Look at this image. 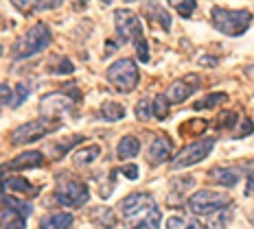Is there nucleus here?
Instances as JSON below:
<instances>
[{
  "label": "nucleus",
  "instance_id": "1",
  "mask_svg": "<svg viewBox=\"0 0 254 229\" xmlns=\"http://www.w3.org/2000/svg\"><path fill=\"white\" fill-rule=\"evenodd\" d=\"M123 212L129 229H160L162 214L158 210L156 201L145 192H134L121 201Z\"/></svg>",
  "mask_w": 254,
  "mask_h": 229
},
{
  "label": "nucleus",
  "instance_id": "2",
  "mask_svg": "<svg viewBox=\"0 0 254 229\" xmlns=\"http://www.w3.org/2000/svg\"><path fill=\"white\" fill-rule=\"evenodd\" d=\"M53 40V33L49 31V26L44 22H38L35 26H31L24 35H20L11 46V57L13 59H29V57L38 55V52L49 48Z\"/></svg>",
  "mask_w": 254,
  "mask_h": 229
},
{
  "label": "nucleus",
  "instance_id": "3",
  "mask_svg": "<svg viewBox=\"0 0 254 229\" xmlns=\"http://www.w3.org/2000/svg\"><path fill=\"white\" fill-rule=\"evenodd\" d=\"M210 20H213V26L219 31V33L230 35V37H239L250 29L252 13L248 11V9L230 11V9H224V7H213Z\"/></svg>",
  "mask_w": 254,
  "mask_h": 229
},
{
  "label": "nucleus",
  "instance_id": "4",
  "mask_svg": "<svg viewBox=\"0 0 254 229\" xmlns=\"http://www.w3.org/2000/svg\"><path fill=\"white\" fill-rule=\"evenodd\" d=\"M108 81L112 83L114 90H119V92H123V94L134 92L136 85L140 81V72H138L136 61L129 59V57L114 61L112 66L108 68Z\"/></svg>",
  "mask_w": 254,
  "mask_h": 229
},
{
  "label": "nucleus",
  "instance_id": "5",
  "mask_svg": "<svg viewBox=\"0 0 254 229\" xmlns=\"http://www.w3.org/2000/svg\"><path fill=\"white\" fill-rule=\"evenodd\" d=\"M187 205H189L190 214L208 216V214H217V212L226 210L230 205V196L224 192H217V190H197L195 194L189 196Z\"/></svg>",
  "mask_w": 254,
  "mask_h": 229
},
{
  "label": "nucleus",
  "instance_id": "6",
  "mask_svg": "<svg viewBox=\"0 0 254 229\" xmlns=\"http://www.w3.org/2000/svg\"><path fill=\"white\" fill-rule=\"evenodd\" d=\"M213 148H215V137H202V140L190 142V144H187L180 153H176V157L171 159V168L182 170V168L195 166V164L204 162V159L213 153Z\"/></svg>",
  "mask_w": 254,
  "mask_h": 229
},
{
  "label": "nucleus",
  "instance_id": "7",
  "mask_svg": "<svg viewBox=\"0 0 254 229\" xmlns=\"http://www.w3.org/2000/svg\"><path fill=\"white\" fill-rule=\"evenodd\" d=\"M2 212H0V229H26V218L31 214V205L15 196H2Z\"/></svg>",
  "mask_w": 254,
  "mask_h": 229
},
{
  "label": "nucleus",
  "instance_id": "8",
  "mask_svg": "<svg viewBox=\"0 0 254 229\" xmlns=\"http://www.w3.org/2000/svg\"><path fill=\"white\" fill-rule=\"evenodd\" d=\"M60 127L57 120H51V118H38V120H31V122H24L20 125L18 129H13L11 133V144H31V142H38L40 137L49 136L51 131H55Z\"/></svg>",
  "mask_w": 254,
  "mask_h": 229
},
{
  "label": "nucleus",
  "instance_id": "9",
  "mask_svg": "<svg viewBox=\"0 0 254 229\" xmlns=\"http://www.w3.org/2000/svg\"><path fill=\"white\" fill-rule=\"evenodd\" d=\"M55 199L60 201L62 205H66V207H81V205L88 203L90 190H88V185L83 183V181L68 177V179H62L60 183H57Z\"/></svg>",
  "mask_w": 254,
  "mask_h": 229
},
{
  "label": "nucleus",
  "instance_id": "10",
  "mask_svg": "<svg viewBox=\"0 0 254 229\" xmlns=\"http://www.w3.org/2000/svg\"><path fill=\"white\" fill-rule=\"evenodd\" d=\"M114 26H116V33H119L121 42H136L140 37H145L142 35L140 20L129 9H119L114 13Z\"/></svg>",
  "mask_w": 254,
  "mask_h": 229
},
{
  "label": "nucleus",
  "instance_id": "11",
  "mask_svg": "<svg viewBox=\"0 0 254 229\" xmlns=\"http://www.w3.org/2000/svg\"><path fill=\"white\" fill-rule=\"evenodd\" d=\"M77 100L70 98L66 92H53V94H46V96H42V103H40V114L44 116V118H51L55 120L57 116L62 114V111H68L72 109V105H75Z\"/></svg>",
  "mask_w": 254,
  "mask_h": 229
},
{
  "label": "nucleus",
  "instance_id": "12",
  "mask_svg": "<svg viewBox=\"0 0 254 229\" xmlns=\"http://www.w3.org/2000/svg\"><path fill=\"white\" fill-rule=\"evenodd\" d=\"M199 77L197 74H187V77L178 79L169 85L165 96L169 98V103H184L190 94H195V90H199Z\"/></svg>",
  "mask_w": 254,
  "mask_h": 229
},
{
  "label": "nucleus",
  "instance_id": "13",
  "mask_svg": "<svg viewBox=\"0 0 254 229\" xmlns=\"http://www.w3.org/2000/svg\"><path fill=\"white\" fill-rule=\"evenodd\" d=\"M173 155V142L169 140L167 136H156L149 144V151H147V162L151 166H160V164L169 162Z\"/></svg>",
  "mask_w": 254,
  "mask_h": 229
},
{
  "label": "nucleus",
  "instance_id": "14",
  "mask_svg": "<svg viewBox=\"0 0 254 229\" xmlns=\"http://www.w3.org/2000/svg\"><path fill=\"white\" fill-rule=\"evenodd\" d=\"M44 162H46L44 153H40V151H24V153H20L18 157L9 159V162L4 164V170H31V168L44 166Z\"/></svg>",
  "mask_w": 254,
  "mask_h": 229
},
{
  "label": "nucleus",
  "instance_id": "15",
  "mask_svg": "<svg viewBox=\"0 0 254 229\" xmlns=\"http://www.w3.org/2000/svg\"><path fill=\"white\" fill-rule=\"evenodd\" d=\"M40 192V188H35L31 181H26L24 177H18V175H13V177H7L4 179V194L7 196H15V199H22V196H35Z\"/></svg>",
  "mask_w": 254,
  "mask_h": 229
},
{
  "label": "nucleus",
  "instance_id": "16",
  "mask_svg": "<svg viewBox=\"0 0 254 229\" xmlns=\"http://www.w3.org/2000/svg\"><path fill=\"white\" fill-rule=\"evenodd\" d=\"M75 218L68 212H55V214H49L40 221V229H70Z\"/></svg>",
  "mask_w": 254,
  "mask_h": 229
},
{
  "label": "nucleus",
  "instance_id": "17",
  "mask_svg": "<svg viewBox=\"0 0 254 229\" xmlns=\"http://www.w3.org/2000/svg\"><path fill=\"white\" fill-rule=\"evenodd\" d=\"M138 153H140V140L136 136H125L116 146L119 159H134Z\"/></svg>",
  "mask_w": 254,
  "mask_h": 229
},
{
  "label": "nucleus",
  "instance_id": "18",
  "mask_svg": "<svg viewBox=\"0 0 254 229\" xmlns=\"http://www.w3.org/2000/svg\"><path fill=\"white\" fill-rule=\"evenodd\" d=\"M99 155H101V146H99V144H90L86 148H79V151L72 153V162H75V166L83 168V166H90V164H92Z\"/></svg>",
  "mask_w": 254,
  "mask_h": 229
},
{
  "label": "nucleus",
  "instance_id": "19",
  "mask_svg": "<svg viewBox=\"0 0 254 229\" xmlns=\"http://www.w3.org/2000/svg\"><path fill=\"white\" fill-rule=\"evenodd\" d=\"M99 116L105 120V122H119L125 118V107L121 103H114V100H105L99 109Z\"/></svg>",
  "mask_w": 254,
  "mask_h": 229
},
{
  "label": "nucleus",
  "instance_id": "20",
  "mask_svg": "<svg viewBox=\"0 0 254 229\" xmlns=\"http://www.w3.org/2000/svg\"><path fill=\"white\" fill-rule=\"evenodd\" d=\"M210 179L217 181L219 185H224V188H232L239 181V173L235 168H213L210 170Z\"/></svg>",
  "mask_w": 254,
  "mask_h": 229
},
{
  "label": "nucleus",
  "instance_id": "21",
  "mask_svg": "<svg viewBox=\"0 0 254 229\" xmlns=\"http://www.w3.org/2000/svg\"><path fill=\"white\" fill-rule=\"evenodd\" d=\"M145 11H149L147 15H149L151 20H156L158 24L162 26L165 31L171 29V15L167 13V9L162 7V4H156V2H149V4H145Z\"/></svg>",
  "mask_w": 254,
  "mask_h": 229
},
{
  "label": "nucleus",
  "instance_id": "22",
  "mask_svg": "<svg viewBox=\"0 0 254 229\" xmlns=\"http://www.w3.org/2000/svg\"><path fill=\"white\" fill-rule=\"evenodd\" d=\"M224 100H228V94L215 92V94H208V96H204L202 100H197V103L193 105V109H197V111H202V109H215L217 105H221Z\"/></svg>",
  "mask_w": 254,
  "mask_h": 229
},
{
  "label": "nucleus",
  "instance_id": "23",
  "mask_svg": "<svg viewBox=\"0 0 254 229\" xmlns=\"http://www.w3.org/2000/svg\"><path fill=\"white\" fill-rule=\"evenodd\" d=\"M92 218H94V221H97L101 227H105V229L116 227V216H114V212L110 210V207H99V210H94V212H92Z\"/></svg>",
  "mask_w": 254,
  "mask_h": 229
},
{
  "label": "nucleus",
  "instance_id": "24",
  "mask_svg": "<svg viewBox=\"0 0 254 229\" xmlns=\"http://www.w3.org/2000/svg\"><path fill=\"white\" fill-rule=\"evenodd\" d=\"M167 229H204L197 221L193 218H184V216H171L167 221Z\"/></svg>",
  "mask_w": 254,
  "mask_h": 229
},
{
  "label": "nucleus",
  "instance_id": "25",
  "mask_svg": "<svg viewBox=\"0 0 254 229\" xmlns=\"http://www.w3.org/2000/svg\"><path fill=\"white\" fill-rule=\"evenodd\" d=\"M13 7L22 9V11H26V15H31L35 11H46V9L60 7V2H13Z\"/></svg>",
  "mask_w": 254,
  "mask_h": 229
},
{
  "label": "nucleus",
  "instance_id": "26",
  "mask_svg": "<svg viewBox=\"0 0 254 229\" xmlns=\"http://www.w3.org/2000/svg\"><path fill=\"white\" fill-rule=\"evenodd\" d=\"M169 98L165 96V94H158L156 98H153V116H156L158 120H165L169 116Z\"/></svg>",
  "mask_w": 254,
  "mask_h": 229
},
{
  "label": "nucleus",
  "instance_id": "27",
  "mask_svg": "<svg viewBox=\"0 0 254 229\" xmlns=\"http://www.w3.org/2000/svg\"><path fill=\"white\" fill-rule=\"evenodd\" d=\"M153 116V100H147V98H140L136 103V118L138 120H149Z\"/></svg>",
  "mask_w": 254,
  "mask_h": 229
},
{
  "label": "nucleus",
  "instance_id": "28",
  "mask_svg": "<svg viewBox=\"0 0 254 229\" xmlns=\"http://www.w3.org/2000/svg\"><path fill=\"white\" fill-rule=\"evenodd\" d=\"M29 92H31V88L26 83H18V85H15V94L11 98V107H20V105L26 100V96H29Z\"/></svg>",
  "mask_w": 254,
  "mask_h": 229
},
{
  "label": "nucleus",
  "instance_id": "29",
  "mask_svg": "<svg viewBox=\"0 0 254 229\" xmlns=\"http://www.w3.org/2000/svg\"><path fill=\"white\" fill-rule=\"evenodd\" d=\"M228 221H230V212H228V207L226 210H221V212H217V216L215 218H210V229H224L226 225H228Z\"/></svg>",
  "mask_w": 254,
  "mask_h": 229
},
{
  "label": "nucleus",
  "instance_id": "30",
  "mask_svg": "<svg viewBox=\"0 0 254 229\" xmlns=\"http://www.w3.org/2000/svg\"><path fill=\"white\" fill-rule=\"evenodd\" d=\"M237 122H239V118H237L235 111H224L217 120V129H228V127H235Z\"/></svg>",
  "mask_w": 254,
  "mask_h": 229
},
{
  "label": "nucleus",
  "instance_id": "31",
  "mask_svg": "<svg viewBox=\"0 0 254 229\" xmlns=\"http://www.w3.org/2000/svg\"><path fill=\"white\" fill-rule=\"evenodd\" d=\"M134 46H136V55H138V59H140L142 63L149 61V44H147L145 37L136 40V42H134Z\"/></svg>",
  "mask_w": 254,
  "mask_h": 229
},
{
  "label": "nucleus",
  "instance_id": "32",
  "mask_svg": "<svg viewBox=\"0 0 254 229\" xmlns=\"http://www.w3.org/2000/svg\"><path fill=\"white\" fill-rule=\"evenodd\" d=\"M171 4L178 9L182 18H190V15H193V11L197 9V2H193V0H187V2H171Z\"/></svg>",
  "mask_w": 254,
  "mask_h": 229
},
{
  "label": "nucleus",
  "instance_id": "33",
  "mask_svg": "<svg viewBox=\"0 0 254 229\" xmlns=\"http://www.w3.org/2000/svg\"><path fill=\"white\" fill-rule=\"evenodd\" d=\"M204 129H206V120H193V122H189V125L180 127V133H184V136H187L189 131H193L195 136H197V133H202Z\"/></svg>",
  "mask_w": 254,
  "mask_h": 229
},
{
  "label": "nucleus",
  "instance_id": "34",
  "mask_svg": "<svg viewBox=\"0 0 254 229\" xmlns=\"http://www.w3.org/2000/svg\"><path fill=\"white\" fill-rule=\"evenodd\" d=\"M252 131H254L252 120H250V118H241V129L237 131V136H235V137H246V136H250Z\"/></svg>",
  "mask_w": 254,
  "mask_h": 229
},
{
  "label": "nucleus",
  "instance_id": "35",
  "mask_svg": "<svg viewBox=\"0 0 254 229\" xmlns=\"http://www.w3.org/2000/svg\"><path fill=\"white\" fill-rule=\"evenodd\" d=\"M11 88L7 83H0V105H11Z\"/></svg>",
  "mask_w": 254,
  "mask_h": 229
},
{
  "label": "nucleus",
  "instance_id": "36",
  "mask_svg": "<svg viewBox=\"0 0 254 229\" xmlns=\"http://www.w3.org/2000/svg\"><path fill=\"white\" fill-rule=\"evenodd\" d=\"M121 173H123L127 179H131V181L138 179V168H136L134 164H127V166H123V168H121Z\"/></svg>",
  "mask_w": 254,
  "mask_h": 229
},
{
  "label": "nucleus",
  "instance_id": "37",
  "mask_svg": "<svg viewBox=\"0 0 254 229\" xmlns=\"http://www.w3.org/2000/svg\"><path fill=\"white\" fill-rule=\"evenodd\" d=\"M72 70H75V66H72L68 59H62L60 61V68H57V70H53V72H57V74H70Z\"/></svg>",
  "mask_w": 254,
  "mask_h": 229
},
{
  "label": "nucleus",
  "instance_id": "38",
  "mask_svg": "<svg viewBox=\"0 0 254 229\" xmlns=\"http://www.w3.org/2000/svg\"><path fill=\"white\" fill-rule=\"evenodd\" d=\"M199 63H202V66H206V68H213V66H217V59H215V57H202V59H199Z\"/></svg>",
  "mask_w": 254,
  "mask_h": 229
},
{
  "label": "nucleus",
  "instance_id": "39",
  "mask_svg": "<svg viewBox=\"0 0 254 229\" xmlns=\"http://www.w3.org/2000/svg\"><path fill=\"white\" fill-rule=\"evenodd\" d=\"M246 194L250 196V194H254V173L250 175V179H248V188H246Z\"/></svg>",
  "mask_w": 254,
  "mask_h": 229
},
{
  "label": "nucleus",
  "instance_id": "40",
  "mask_svg": "<svg viewBox=\"0 0 254 229\" xmlns=\"http://www.w3.org/2000/svg\"><path fill=\"white\" fill-rule=\"evenodd\" d=\"M246 77L254 83V63H252V66H248V68H246Z\"/></svg>",
  "mask_w": 254,
  "mask_h": 229
},
{
  "label": "nucleus",
  "instance_id": "41",
  "mask_svg": "<svg viewBox=\"0 0 254 229\" xmlns=\"http://www.w3.org/2000/svg\"><path fill=\"white\" fill-rule=\"evenodd\" d=\"M4 179H7V177H4V175L0 173V199L4 196Z\"/></svg>",
  "mask_w": 254,
  "mask_h": 229
}]
</instances>
